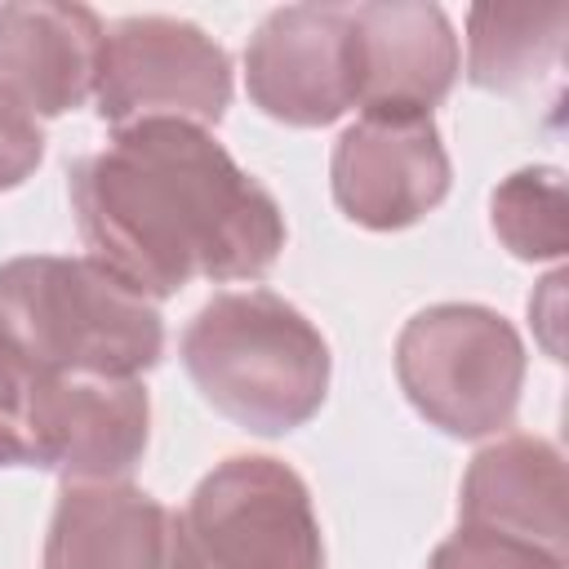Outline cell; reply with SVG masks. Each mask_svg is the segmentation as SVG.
I'll list each match as a JSON object with an SVG mask.
<instances>
[{"label":"cell","instance_id":"cell-18","mask_svg":"<svg viewBox=\"0 0 569 569\" xmlns=\"http://www.w3.org/2000/svg\"><path fill=\"white\" fill-rule=\"evenodd\" d=\"M44 160V133L36 116L0 84V191L22 187Z\"/></svg>","mask_w":569,"mask_h":569},{"label":"cell","instance_id":"cell-16","mask_svg":"<svg viewBox=\"0 0 569 569\" xmlns=\"http://www.w3.org/2000/svg\"><path fill=\"white\" fill-rule=\"evenodd\" d=\"M427 569H569V556L547 551L538 542L480 529V525H458L427 560Z\"/></svg>","mask_w":569,"mask_h":569},{"label":"cell","instance_id":"cell-4","mask_svg":"<svg viewBox=\"0 0 569 569\" xmlns=\"http://www.w3.org/2000/svg\"><path fill=\"white\" fill-rule=\"evenodd\" d=\"M396 378L409 405L458 440L511 427L525 387V342L480 302H436L396 338Z\"/></svg>","mask_w":569,"mask_h":569},{"label":"cell","instance_id":"cell-6","mask_svg":"<svg viewBox=\"0 0 569 569\" xmlns=\"http://www.w3.org/2000/svg\"><path fill=\"white\" fill-rule=\"evenodd\" d=\"M93 107L116 129L142 120L209 129L231 107V58L187 18H120L102 40Z\"/></svg>","mask_w":569,"mask_h":569},{"label":"cell","instance_id":"cell-9","mask_svg":"<svg viewBox=\"0 0 569 569\" xmlns=\"http://www.w3.org/2000/svg\"><path fill=\"white\" fill-rule=\"evenodd\" d=\"M151 405L138 378L44 373L31 413V467L62 485L124 480L147 453Z\"/></svg>","mask_w":569,"mask_h":569},{"label":"cell","instance_id":"cell-2","mask_svg":"<svg viewBox=\"0 0 569 569\" xmlns=\"http://www.w3.org/2000/svg\"><path fill=\"white\" fill-rule=\"evenodd\" d=\"M0 342L44 373L138 378L164 356V320L89 253H27L0 262Z\"/></svg>","mask_w":569,"mask_h":569},{"label":"cell","instance_id":"cell-7","mask_svg":"<svg viewBox=\"0 0 569 569\" xmlns=\"http://www.w3.org/2000/svg\"><path fill=\"white\" fill-rule=\"evenodd\" d=\"M244 84L262 116L320 129L360 107V40L351 4L271 9L244 49Z\"/></svg>","mask_w":569,"mask_h":569},{"label":"cell","instance_id":"cell-15","mask_svg":"<svg viewBox=\"0 0 569 569\" xmlns=\"http://www.w3.org/2000/svg\"><path fill=\"white\" fill-rule=\"evenodd\" d=\"M489 222L511 258L556 262L569 249V196L565 173L551 164L516 169L489 196Z\"/></svg>","mask_w":569,"mask_h":569},{"label":"cell","instance_id":"cell-3","mask_svg":"<svg viewBox=\"0 0 569 569\" xmlns=\"http://www.w3.org/2000/svg\"><path fill=\"white\" fill-rule=\"evenodd\" d=\"M182 365L200 396L253 436L298 431L329 391V342L271 289L213 293L182 333Z\"/></svg>","mask_w":569,"mask_h":569},{"label":"cell","instance_id":"cell-17","mask_svg":"<svg viewBox=\"0 0 569 569\" xmlns=\"http://www.w3.org/2000/svg\"><path fill=\"white\" fill-rule=\"evenodd\" d=\"M40 369L0 342V467H31V413Z\"/></svg>","mask_w":569,"mask_h":569},{"label":"cell","instance_id":"cell-12","mask_svg":"<svg viewBox=\"0 0 569 569\" xmlns=\"http://www.w3.org/2000/svg\"><path fill=\"white\" fill-rule=\"evenodd\" d=\"M360 40V111H431L458 80V36L440 4H351Z\"/></svg>","mask_w":569,"mask_h":569},{"label":"cell","instance_id":"cell-13","mask_svg":"<svg viewBox=\"0 0 569 569\" xmlns=\"http://www.w3.org/2000/svg\"><path fill=\"white\" fill-rule=\"evenodd\" d=\"M462 525L498 529L547 551L569 556V516H565V458L542 436H502L485 445L458 498Z\"/></svg>","mask_w":569,"mask_h":569},{"label":"cell","instance_id":"cell-8","mask_svg":"<svg viewBox=\"0 0 569 569\" xmlns=\"http://www.w3.org/2000/svg\"><path fill=\"white\" fill-rule=\"evenodd\" d=\"M333 200L369 231L422 222L449 196V151L431 111H360L333 147Z\"/></svg>","mask_w":569,"mask_h":569},{"label":"cell","instance_id":"cell-14","mask_svg":"<svg viewBox=\"0 0 569 569\" xmlns=\"http://www.w3.org/2000/svg\"><path fill=\"white\" fill-rule=\"evenodd\" d=\"M569 4H476L467 13V80L516 93L560 67Z\"/></svg>","mask_w":569,"mask_h":569},{"label":"cell","instance_id":"cell-10","mask_svg":"<svg viewBox=\"0 0 569 569\" xmlns=\"http://www.w3.org/2000/svg\"><path fill=\"white\" fill-rule=\"evenodd\" d=\"M44 569H196L182 516L129 480L62 485Z\"/></svg>","mask_w":569,"mask_h":569},{"label":"cell","instance_id":"cell-11","mask_svg":"<svg viewBox=\"0 0 569 569\" xmlns=\"http://www.w3.org/2000/svg\"><path fill=\"white\" fill-rule=\"evenodd\" d=\"M107 27L89 4H0V84L31 116H67L93 98Z\"/></svg>","mask_w":569,"mask_h":569},{"label":"cell","instance_id":"cell-5","mask_svg":"<svg viewBox=\"0 0 569 569\" xmlns=\"http://www.w3.org/2000/svg\"><path fill=\"white\" fill-rule=\"evenodd\" d=\"M196 569H325L311 493L293 467L267 453L218 462L182 511Z\"/></svg>","mask_w":569,"mask_h":569},{"label":"cell","instance_id":"cell-1","mask_svg":"<svg viewBox=\"0 0 569 569\" xmlns=\"http://www.w3.org/2000/svg\"><path fill=\"white\" fill-rule=\"evenodd\" d=\"M67 191L89 258L151 302L191 280H258L284 249L276 196L200 124H124L71 164Z\"/></svg>","mask_w":569,"mask_h":569}]
</instances>
